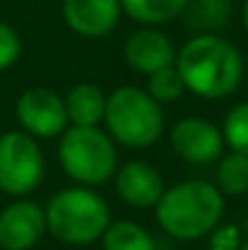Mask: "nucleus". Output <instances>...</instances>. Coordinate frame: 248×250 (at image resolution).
Returning <instances> with one entry per match:
<instances>
[{
  "instance_id": "nucleus-1",
  "label": "nucleus",
  "mask_w": 248,
  "mask_h": 250,
  "mask_svg": "<svg viewBox=\"0 0 248 250\" xmlns=\"http://www.w3.org/2000/svg\"><path fill=\"white\" fill-rule=\"evenodd\" d=\"M175 68L185 90H192L204 100L231 95L244 78V59L239 49L217 34L192 37L175 56Z\"/></svg>"
},
{
  "instance_id": "nucleus-2",
  "label": "nucleus",
  "mask_w": 248,
  "mask_h": 250,
  "mask_svg": "<svg viewBox=\"0 0 248 250\" xmlns=\"http://www.w3.org/2000/svg\"><path fill=\"white\" fill-rule=\"evenodd\" d=\"M224 216L222 192L202 180L180 182L165 189L156 204V219L168 236L178 241H197L209 236Z\"/></svg>"
},
{
  "instance_id": "nucleus-3",
  "label": "nucleus",
  "mask_w": 248,
  "mask_h": 250,
  "mask_svg": "<svg viewBox=\"0 0 248 250\" xmlns=\"http://www.w3.org/2000/svg\"><path fill=\"white\" fill-rule=\"evenodd\" d=\"M114 141L129 148L154 146L163 134V112L161 104L139 87H117L105 102V117Z\"/></svg>"
},
{
  "instance_id": "nucleus-4",
  "label": "nucleus",
  "mask_w": 248,
  "mask_h": 250,
  "mask_svg": "<svg viewBox=\"0 0 248 250\" xmlns=\"http://www.w3.org/2000/svg\"><path fill=\"white\" fill-rule=\"evenodd\" d=\"M44 216L46 229L68 246H88L102 238L110 226V209L105 199L83 187L59 192L49 202Z\"/></svg>"
},
{
  "instance_id": "nucleus-5",
  "label": "nucleus",
  "mask_w": 248,
  "mask_h": 250,
  "mask_svg": "<svg viewBox=\"0 0 248 250\" xmlns=\"http://www.w3.org/2000/svg\"><path fill=\"white\" fill-rule=\"evenodd\" d=\"M61 166L83 185H102L114 175L117 151L112 139L97 126H73L59 144Z\"/></svg>"
},
{
  "instance_id": "nucleus-6",
  "label": "nucleus",
  "mask_w": 248,
  "mask_h": 250,
  "mask_svg": "<svg viewBox=\"0 0 248 250\" xmlns=\"http://www.w3.org/2000/svg\"><path fill=\"white\" fill-rule=\"evenodd\" d=\"M44 175V158L37 141L24 131L0 136V189L7 194H29Z\"/></svg>"
},
{
  "instance_id": "nucleus-7",
  "label": "nucleus",
  "mask_w": 248,
  "mask_h": 250,
  "mask_svg": "<svg viewBox=\"0 0 248 250\" xmlns=\"http://www.w3.org/2000/svg\"><path fill=\"white\" fill-rule=\"evenodd\" d=\"M17 119L29 136L51 139L68 124L64 97L49 87H29L17 100Z\"/></svg>"
},
{
  "instance_id": "nucleus-8",
  "label": "nucleus",
  "mask_w": 248,
  "mask_h": 250,
  "mask_svg": "<svg viewBox=\"0 0 248 250\" xmlns=\"http://www.w3.org/2000/svg\"><path fill=\"white\" fill-rule=\"evenodd\" d=\"M170 146L182 161L207 166L222 158L224 136H222V129L214 126L212 122L202 117H185L173 126Z\"/></svg>"
},
{
  "instance_id": "nucleus-9",
  "label": "nucleus",
  "mask_w": 248,
  "mask_h": 250,
  "mask_svg": "<svg viewBox=\"0 0 248 250\" xmlns=\"http://www.w3.org/2000/svg\"><path fill=\"white\" fill-rule=\"evenodd\" d=\"M46 231L44 209L34 202H15L0 214V248L29 250Z\"/></svg>"
},
{
  "instance_id": "nucleus-10",
  "label": "nucleus",
  "mask_w": 248,
  "mask_h": 250,
  "mask_svg": "<svg viewBox=\"0 0 248 250\" xmlns=\"http://www.w3.org/2000/svg\"><path fill=\"white\" fill-rule=\"evenodd\" d=\"M124 61L129 63V68H134L144 76H151V73L175 63V49L163 32L139 29L124 44Z\"/></svg>"
},
{
  "instance_id": "nucleus-11",
  "label": "nucleus",
  "mask_w": 248,
  "mask_h": 250,
  "mask_svg": "<svg viewBox=\"0 0 248 250\" xmlns=\"http://www.w3.org/2000/svg\"><path fill=\"white\" fill-rule=\"evenodd\" d=\"M119 0H64L66 24L83 37H102L119 22Z\"/></svg>"
},
{
  "instance_id": "nucleus-12",
  "label": "nucleus",
  "mask_w": 248,
  "mask_h": 250,
  "mask_svg": "<svg viewBox=\"0 0 248 250\" xmlns=\"http://www.w3.org/2000/svg\"><path fill=\"white\" fill-rule=\"evenodd\" d=\"M114 185H117V194H119L127 204L139 207V209L156 207L158 199L163 197V192H165L161 172L154 166L141 163V161L127 163V166L117 172Z\"/></svg>"
},
{
  "instance_id": "nucleus-13",
  "label": "nucleus",
  "mask_w": 248,
  "mask_h": 250,
  "mask_svg": "<svg viewBox=\"0 0 248 250\" xmlns=\"http://www.w3.org/2000/svg\"><path fill=\"white\" fill-rule=\"evenodd\" d=\"M105 102L107 97L102 95V90L90 83L71 87L64 97L66 117L68 122H73V126H97V122H102L105 117Z\"/></svg>"
},
{
  "instance_id": "nucleus-14",
  "label": "nucleus",
  "mask_w": 248,
  "mask_h": 250,
  "mask_svg": "<svg viewBox=\"0 0 248 250\" xmlns=\"http://www.w3.org/2000/svg\"><path fill=\"white\" fill-rule=\"evenodd\" d=\"M182 15H185V22L190 29L212 34L229 22L231 2L229 0H187Z\"/></svg>"
},
{
  "instance_id": "nucleus-15",
  "label": "nucleus",
  "mask_w": 248,
  "mask_h": 250,
  "mask_svg": "<svg viewBox=\"0 0 248 250\" xmlns=\"http://www.w3.org/2000/svg\"><path fill=\"white\" fill-rule=\"evenodd\" d=\"M122 10L144 24H163L182 15L187 0H119Z\"/></svg>"
},
{
  "instance_id": "nucleus-16",
  "label": "nucleus",
  "mask_w": 248,
  "mask_h": 250,
  "mask_svg": "<svg viewBox=\"0 0 248 250\" xmlns=\"http://www.w3.org/2000/svg\"><path fill=\"white\" fill-rule=\"evenodd\" d=\"M102 248L105 250H156L154 238L146 229H141L134 221H114L102 233Z\"/></svg>"
},
{
  "instance_id": "nucleus-17",
  "label": "nucleus",
  "mask_w": 248,
  "mask_h": 250,
  "mask_svg": "<svg viewBox=\"0 0 248 250\" xmlns=\"http://www.w3.org/2000/svg\"><path fill=\"white\" fill-rule=\"evenodd\" d=\"M217 182H219V192L231 194V197H241L248 192V156L244 153H229L222 158V163L217 167Z\"/></svg>"
},
{
  "instance_id": "nucleus-18",
  "label": "nucleus",
  "mask_w": 248,
  "mask_h": 250,
  "mask_svg": "<svg viewBox=\"0 0 248 250\" xmlns=\"http://www.w3.org/2000/svg\"><path fill=\"white\" fill-rule=\"evenodd\" d=\"M222 136H224V144H229L234 153L248 156V102H241L229 109Z\"/></svg>"
},
{
  "instance_id": "nucleus-19",
  "label": "nucleus",
  "mask_w": 248,
  "mask_h": 250,
  "mask_svg": "<svg viewBox=\"0 0 248 250\" xmlns=\"http://www.w3.org/2000/svg\"><path fill=\"white\" fill-rule=\"evenodd\" d=\"M146 92H149L158 104L180 100V95L185 92V83H182V78H180L175 63L168 66V68L156 71V73H151V76H149V85H146Z\"/></svg>"
},
{
  "instance_id": "nucleus-20",
  "label": "nucleus",
  "mask_w": 248,
  "mask_h": 250,
  "mask_svg": "<svg viewBox=\"0 0 248 250\" xmlns=\"http://www.w3.org/2000/svg\"><path fill=\"white\" fill-rule=\"evenodd\" d=\"M20 51H22L20 34L7 22H0V71L10 68L20 59Z\"/></svg>"
},
{
  "instance_id": "nucleus-21",
  "label": "nucleus",
  "mask_w": 248,
  "mask_h": 250,
  "mask_svg": "<svg viewBox=\"0 0 248 250\" xmlns=\"http://www.w3.org/2000/svg\"><path fill=\"white\" fill-rule=\"evenodd\" d=\"M239 248H241V229L236 224L217 226L209 233V246H207V250H239Z\"/></svg>"
},
{
  "instance_id": "nucleus-22",
  "label": "nucleus",
  "mask_w": 248,
  "mask_h": 250,
  "mask_svg": "<svg viewBox=\"0 0 248 250\" xmlns=\"http://www.w3.org/2000/svg\"><path fill=\"white\" fill-rule=\"evenodd\" d=\"M241 15H244V27H246V32H248V0L244 2V12Z\"/></svg>"
},
{
  "instance_id": "nucleus-23",
  "label": "nucleus",
  "mask_w": 248,
  "mask_h": 250,
  "mask_svg": "<svg viewBox=\"0 0 248 250\" xmlns=\"http://www.w3.org/2000/svg\"><path fill=\"white\" fill-rule=\"evenodd\" d=\"M239 250H248V241H246V243H241V248H239Z\"/></svg>"
}]
</instances>
